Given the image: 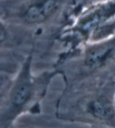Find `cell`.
Wrapping results in <instances>:
<instances>
[{
	"instance_id": "obj_3",
	"label": "cell",
	"mask_w": 115,
	"mask_h": 128,
	"mask_svg": "<svg viewBox=\"0 0 115 128\" xmlns=\"http://www.w3.org/2000/svg\"><path fill=\"white\" fill-rule=\"evenodd\" d=\"M56 8L55 0H44L30 6L24 15V18L28 23H40L52 16Z\"/></svg>"
},
{
	"instance_id": "obj_2",
	"label": "cell",
	"mask_w": 115,
	"mask_h": 128,
	"mask_svg": "<svg viewBox=\"0 0 115 128\" xmlns=\"http://www.w3.org/2000/svg\"><path fill=\"white\" fill-rule=\"evenodd\" d=\"M87 113L93 120L115 128V106L106 97H100L90 102Z\"/></svg>"
},
{
	"instance_id": "obj_1",
	"label": "cell",
	"mask_w": 115,
	"mask_h": 128,
	"mask_svg": "<svg viewBox=\"0 0 115 128\" xmlns=\"http://www.w3.org/2000/svg\"><path fill=\"white\" fill-rule=\"evenodd\" d=\"M29 64L26 63L18 79L13 86L10 96V105L2 113L1 124L3 128H11L18 116L23 111L32 96L34 84L29 72Z\"/></svg>"
},
{
	"instance_id": "obj_5",
	"label": "cell",
	"mask_w": 115,
	"mask_h": 128,
	"mask_svg": "<svg viewBox=\"0 0 115 128\" xmlns=\"http://www.w3.org/2000/svg\"><path fill=\"white\" fill-rule=\"evenodd\" d=\"M14 128V127H12V128Z\"/></svg>"
},
{
	"instance_id": "obj_4",
	"label": "cell",
	"mask_w": 115,
	"mask_h": 128,
	"mask_svg": "<svg viewBox=\"0 0 115 128\" xmlns=\"http://www.w3.org/2000/svg\"><path fill=\"white\" fill-rule=\"evenodd\" d=\"M111 52L112 48L105 44L92 48L86 54V64L91 68L98 67L108 58Z\"/></svg>"
}]
</instances>
